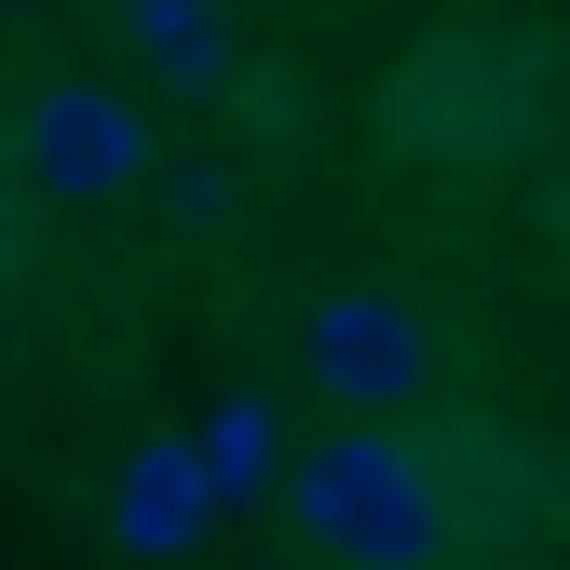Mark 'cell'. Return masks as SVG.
<instances>
[{
  "mask_svg": "<svg viewBox=\"0 0 570 570\" xmlns=\"http://www.w3.org/2000/svg\"><path fill=\"white\" fill-rule=\"evenodd\" d=\"M272 503L299 517V543L340 557V570H435L449 557V462L407 449L394 421H340V435H313L299 462H285Z\"/></svg>",
  "mask_w": 570,
  "mask_h": 570,
  "instance_id": "obj_1",
  "label": "cell"
},
{
  "mask_svg": "<svg viewBox=\"0 0 570 570\" xmlns=\"http://www.w3.org/2000/svg\"><path fill=\"white\" fill-rule=\"evenodd\" d=\"M299 381L340 407V421H407L435 394V326H421L394 285H326L299 313Z\"/></svg>",
  "mask_w": 570,
  "mask_h": 570,
  "instance_id": "obj_2",
  "label": "cell"
},
{
  "mask_svg": "<svg viewBox=\"0 0 570 570\" xmlns=\"http://www.w3.org/2000/svg\"><path fill=\"white\" fill-rule=\"evenodd\" d=\"M14 177L41 204H122L136 177H150V122H136L109 82H41L14 109Z\"/></svg>",
  "mask_w": 570,
  "mask_h": 570,
  "instance_id": "obj_3",
  "label": "cell"
},
{
  "mask_svg": "<svg viewBox=\"0 0 570 570\" xmlns=\"http://www.w3.org/2000/svg\"><path fill=\"white\" fill-rule=\"evenodd\" d=\"M204 530H218V503H204L190 449H177V435H136L122 475H109V543H122V557H190Z\"/></svg>",
  "mask_w": 570,
  "mask_h": 570,
  "instance_id": "obj_4",
  "label": "cell"
},
{
  "mask_svg": "<svg viewBox=\"0 0 570 570\" xmlns=\"http://www.w3.org/2000/svg\"><path fill=\"white\" fill-rule=\"evenodd\" d=\"M109 28H122V55L150 68L177 109L232 96V14H218V0H109Z\"/></svg>",
  "mask_w": 570,
  "mask_h": 570,
  "instance_id": "obj_5",
  "label": "cell"
},
{
  "mask_svg": "<svg viewBox=\"0 0 570 570\" xmlns=\"http://www.w3.org/2000/svg\"><path fill=\"white\" fill-rule=\"evenodd\" d=\"M190 475H204V503H272V489H285V421H272V394L258 381H232V394H204V421H190Z\"/></svg>",
  "mask_w": 570,
  "mask_h": 570,
  "instance_id": "obj_6",
  "label": "cell"
},
{
  "mask_svg": "<svg viewBox=\"0 0 570 570\" xmlns=\"http://www.w3.org/2000/svg\"><path fill=\"white\" fill-rule=\"evenodd\" d=\"M164 204H177V232H218V218H232V164H177Z\"/></svg>",
  "mask_w": 570,
  "mask_h": 570,
  "instance_id": "obj_7",
  "label": "cell"
}]
</instances>
